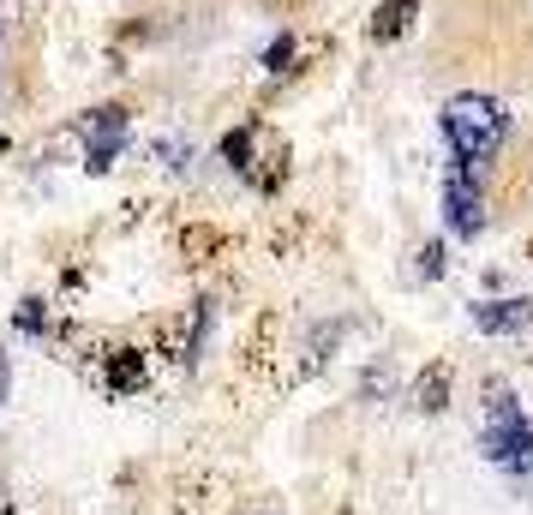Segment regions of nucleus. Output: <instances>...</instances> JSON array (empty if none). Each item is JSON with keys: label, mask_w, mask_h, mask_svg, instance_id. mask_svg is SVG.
I'll list each match as a JSON object with an SVG mask.
<instances>
[{"label": "nucleus", "mask_w": 533, "mask_h": 515, "mask_svg": "<svg viewBox=\"0 0 533 515\" xmlns=\"http://www.w3.org/2000/svg\"><path fill=\"white\" fill-rule=\"evenodd\" d=\"M414 396H420V408H426V414H438V408H444V372H432V384L420 378V390H414Z\"/></svg>", "instance_id": "1a4fd4ad"}, {"label": "nucleus", "mask_w": 533, "mask_h": 515, "mask_svg": "<svg viewBox=\"0 0 533 515\" xmlns=\"http://www.w3.org/2000/svg\"><path fill=\"white\" fill-rule=\"evenodd\" d=\"M444 222H450L456 240H480L486 234V186L462 162H450V174H444Z\"/></svg>", "instance_id": "7ed1b4c3"}, {"label": "nucleus", "mask_w": 533, "mask_h": 515, "mask_svg": "<svg viewBox=\"0 0 533 515\" xmlns=\"http://www.w3.org/2000/svg\"><path fill=\"white\" fill-rule=\"evenodd\" d=\"M12 396V366H6V354H0V402Z\"/></svg>", "instance_id": "f8f14e48"}, {"label": "nucleus", "mask_w": 533, "mask_h": 515, "mask_svg": "<svg viewBox=\"0 0 533 515\" xmlns=\"http://www.w3.org/2000/svg\"><path fill=\"white\" fill-rule=\"evenodd\" d=\"M420 276H426V282H438V276H444V246H438V240L420 252Z\"/></svg>", "instance_id": "9d476101"}, {"label": "nucleus", "mask_w": 533, "mask_h": 515, "mask_svg": "<svg viewBox=\"0 0 533 515\" xmlns=\"http://www.w3.org/2000/svg\"><path fill=\"white\" fill-rule=\"evenodd\" d=\"M222 156H228V168H240V174H246V168H252V162H246V156H252V126L228 132V138H222Z\"/></svg>", "instance_id": "0eeeda50"}, {"label": "nucleus", "mask_w": 533, "mask_h": 515, "mask_svg": "<svg viewBox=\"0 0 533 515\" xmlns=\"http://www.w3.org/2000/svg\"><path fill=\"white\" fill-rule=\"evenodd\" d=\"M18 330H48V312H42V300H24V312H18Z\"/></svg>", "instance_id": "9b49d317"}, {"label": "nucleus", "mask_w": 533, "mask_h": 515, "mask_svg": "<svg viewBox=\"0 0 533 515\" xmlns=\"http://www.w3.org/2000/svg\"><path fill=\"white\" fill-rule=\"evenodd\" d=\"M414 12H420V0H378V18H372V36L378 42H396L408 24H414Z\"/></svg>", "instance_id": "423d86ee"}, {"label": "nucleus", "mask_w": 533, "mask_h": 515, "mask_svg": "<svg viewBox=\"0 0 533 515\" xmlns=\"http://www.w3.org/2000/svg\"><path fill=\"white\" fill-rule=\"evenodd\" d=\"M438 120H444L450 162H462V168H474V174L510 144V108H504L498 96H486V90H456Z\"/></svg>", "instance_id": "f257e3e1"}, {"label": "nucleus", "mask_w": 533, "mask_h": 515, "mask_svg": "<svg viewBox=\"0 0 533 515\" xmlns=\"http://www.w3.org/2000/svg\"><path fill=\"white\" fill-rule=\"evenodd\" d=\"M528 324H533V294L474 300V330H486V336H522Z\"/></svg>", "instance_id": "39448f33"}, {"label": "nucleus", "mask_w": 533, "mask_h": 515, "mask_svg": "<svg viewBox=\"0 0 533 515\" xmlns=\"http://www.w3.org/2000/svg\"><path fill=\"white\" fill-rule=\"evenodd\" d=\"M480 450L498 474L510 480H528L533 474V420L522 414V402L498 384L492 402H486V432H480Z\"/></svg>", "instance_id": "f03ea898"}, {"label": "nucleus", "mask_w": 533, "mask_h": 515, "mask_svg": "<svg viewBox=\"0 0 533 515\" xmlns=\"http://www.w3.org/2000/svg\"><path fill=\"white\" fill-rule=\"evenodd\" d=\"M120 144H126V108H96L84 120V168L108 174L114 156H120Z\"/></svg>", "instance_id": "20e7f679"}, {"label": "nucleus", "mask_w": 533, "mask_h": 515, "mask_svg": "<svg viewBox=\"0 0 533 515\" xmlns=\"http://www.w3.org/2000/svg\"><path fill=\"white\" fill-rule=\"evenodd\" d=\"M288 60H294V36L282 30V36H270V48H264V72H288Z\"/></svg>", "instance_id": "6e6552de"}]
</instances>
